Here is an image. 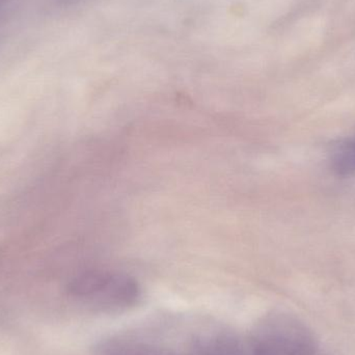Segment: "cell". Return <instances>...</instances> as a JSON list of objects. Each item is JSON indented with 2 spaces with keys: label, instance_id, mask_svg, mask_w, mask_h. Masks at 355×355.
Here are the masks:
<instances>
[{
  "label": "cell",
  "instance_id": "obj_2",
  "mask_svg": "<svg viewBox=\"0 0 355 355\" xmlns=\"http://www.w3.org/2000/svg\"><path fill=\"white\" fill-rule=\"evenodd\" d=\"M331 168L339 176L355 174V137H349L336 147L331 154Z\"/></svg>",
  "mask_w": 355,
  "mask_h": 355
},
{
  "label": "cell",
  "instance_id": "obj_1",
  "mask_svg": "<svg viewBox=\"0 0 355 355\" xmlns=\"http://www.w3.org/2000/svg\"><path fill=\"white\" fill-rule=\"evenodd\" d=\"M69 291L81 297L104 296L108 302L118 306H128L139 295V285L132 277L101 270L81 273L71 282Z\"/></svg>",
  "mask_w": 355,
  "mask_h": 355
},
{
  "label": "cell",
  "instance_id": "obj_3",
  "mask_svg": "<svg viewBox=\"0 0 355 355\" xmlns=\"http://www.w3.org/2000/svg\"><path fill=\"white\" fill-rule=\"evenodd\" d=\"M19 1L20 0H0V37L10 23Z\"/></svg>",
  "mask_w": 355,
  "mask_h": 355
}]
</instances>
